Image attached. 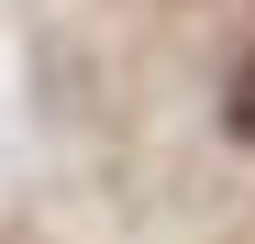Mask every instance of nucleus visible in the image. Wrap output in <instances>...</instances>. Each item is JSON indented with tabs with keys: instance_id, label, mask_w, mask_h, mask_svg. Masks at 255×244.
I'll list each match as a JSON object with an SVG mask.
<instances>
[{
	"instance_id": "f257e3e1",
	"label": "nucleus",
	"mask_w": 255,
	"mask_h": 244,
	"mask_svg": "<svg viewBox=\"0 0 255 244\" xmlns=\"http://www.w3.org/2000/svg\"><path fill=\"white\" fill-rule=\"evenodd\" d=\"M222 122H233V144H255V56L233 67V89H222Z\"/></svg>"
}]
</instances>
